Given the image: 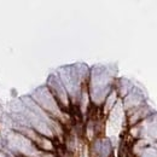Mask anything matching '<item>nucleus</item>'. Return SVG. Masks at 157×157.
<instances>
[{
  "label": "nucleus",
  "instance_id": "f257e3e1",
  "mask_svg": "<svg viewBox=\"0 0 157 157\" xmlns=\"http://www.w3.org/2000/svg\"><path fill=\"white\" fill-rule=\"evenodd\" d=\"M109 150H110V144H109L108 142H105V143L103 144V155H104V156H108Z\"/></svg>",
  "mask_w": 157,
  "mask_h": 157
}]
</instances>
